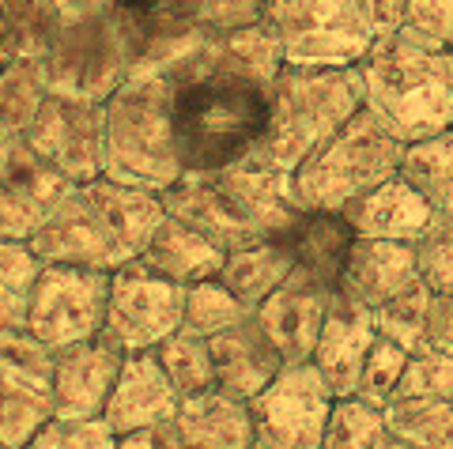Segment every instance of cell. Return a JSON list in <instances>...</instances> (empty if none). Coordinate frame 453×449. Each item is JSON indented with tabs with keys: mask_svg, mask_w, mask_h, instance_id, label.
I'll list each match as a JSON object with an SVG mask.
<instances>
[{
	"mask_svg": "<svg viewBox=\"0 0 453 449\" xmlns=\"http://www.w3.org/2000/svg\"><path fill=\"white\" fill-rule=\"evenodd\" d=\"M401 34L427 49L453 46V0H404Z\"/></svg>",
	"mask_w": 453,
	"mask_h": 449,
	"instance_id": "f35d334b",
	"label": "cell"
},
{
	"mask_svg": "<svg viewBox=\"0 0 453 449\" xmlns=\"http://www.w3.org/2000/svg\"><path fill=\"white\" fill-rule=\"evenodd\" d=\"M19 140L68 181H91L103 174V103L50 91Z\"/></svg>",
	"mask_w": 453,
	"mask_h": 449,
	"instance_id": "4fadbf2b",
	"label": "cell"
},
{
	"mask_svg": "<svg viewBox=\"0 0 453 449\" xmlns=\"http://www.w3.org/2000/svg\"><path fill=\"white\" fill-rule=\"evenodd\" d=\"M427 344L453 355V294H434L427 317Z\"/></svg>",
	"mask_w": 453,
	"mask_h": 449,
	"instance_id": "60d3db41",
	"label": "cell"
},
{
	"mask_svg": "<svg viewBox=\"0 0 453 449\" xmlns=\"http://www.w3.org/2000/svg\"><path fill=\"white\" fill-rule=\"evenodd\" d=\"M344 219L359 238H389V242H419V234L431 227L434 208L423 201V193L393 174L371 193H363L359 201L344 208Z\"/></svg>",
	"mask_w": 453,
	"mask_h": 449,
	"instance_id": "44dd1931",
	"label": "cell"
},
{
	"mask_svg": "<svg viewBox=\"0 0 453 449\" xmlns=\"http://www.w3.org/2000/svg\"><path fill=\"white\" fill-rule=\"evenodd\" d=\"M46 95H50V83H46L42 57H23L12 68H4L0 72V129L23 136V129L31 125Z\"/></svg>",
	"mask_w": 453,
	"mask_h": 449,
	"instance_id": "4dcf8cb0",
	"label": "cell"
},
{
	"mask_svg": "<svg viewBox=\"0 0 453 449\" xmlns=\"http://www.w3.org/2000/svg\"><path fill=\"white\" fill-rule=\"evenodd\" d=\"M19 449H118V434L106 427V419H50L46 427Z\"/></svg>",
	"mask_w": 453,
	"mask_h": 449,
	"instance_id": "74e56055",
	"label": "cell"
},
{
	"mask_svg": "<svg viewBox=\"0 0 453 449\" xmlns=\"http://www.w3.org/2000/svg\"><path fill=\"white\" fill-rule=\"evenodd\" d=\"M170 216L208 234L219 249H242L280 234L303 212L288 171L242 159L223 171H186L163 189Z\"/></svg>",
	"mask_w": 453,
	"mask_h": 449,
	"instance_id": "3957f363",
	"label": "cell"
},
{
	"mask_svg": "<svg viewBox=\"0 0 453 449\" xmlns=\"http://www.w3.org/2000/svg\"><path fill=\"white\" fill-rule=\"evenodd\" d=\"M333 299H336L333 284L295 269L257 310H253V317L261 321L265 336L273 340L283 362H310Z\"/></svg>",
	"mask_w": 453,
	"mask_h": 449,
	"instance_id": "9a60e30c",
	"label": "cell"
},
{
	"mask_svg": "<svg viewBox=\"0 0 453 449\" xmlns=\"http://www.w3.org/2000/svg\"><path fill=\"white\" fill-rule=\"evenodd\" d=\"M419 279L434 294H453V212H434L431 227L416 242Z\"/></svg>",
	"mask_w": 453,
	"mask_h": 449,
	"instance_id": "8d00e7d4",
	"label": "cell"
},
{
	"mask_svg": "<svg viewBox=\"0 0 453 449\" xmlns=\"http://www.w3.org/2000/svg\"><path fill=\"white\" fill-rule=\"evenodd\" d=\"M76 181L57 174L53 166L35 159L19 140L16 159L0 178V238L4 242H31L38 227L53 216V208L73 193Z\"/></svg>",
	"mask_w": 453,
	"mask_h": 449,
	"instance_id": "2e32d148",
	"label": "cell"
},
{
	"mask_svg": "<svg viewBox=\"0 0 453 449\" xmlns=\"http://www.w3.org/2000/svg\"><path fill=\"white\" fill-rule=\"evenodd\" d=\"M381 412L386 430L416 449H453V397H396Z\"/></svg>",
	"mask_w": 453,
	"mask_h": 449,
	"instance_id": "4316f807",
	"label": "cell"
},
{
	"mask_svg": "<svg viewBox=\"0 0 453 449\" xmlns=\"http://www.w3.org/2000/svg\"><path fill=\"white\" fill-rule=\"evenodd\" d=\"M359 4H363V16H366V23H371L374 38L401 31V23H404V0H359Z\"/></svg>",
	"mask_w": 453,
	"mask_h": 449,
	"instance_id": "b9f144b4",
	"label": "cell"
},
{
	"mask_svg": "<svg viewBox=\"0 0 453 449\" xmlns=\"http://www.w3.org/2000/svg\"><path fill=\"white\" fill-rule=\"evenodd\" d=\"M431 299H434V291L423 284V279H416L412 287H404L401 294H393V299H386L381 306H374V310H371L374 332L412 352V347H419L423 340H427Z\"/></svg>",
	"mask_w": 453,
	"mask_h": 449,
	"instance_id": "f546056e",
	"label": "cell"
},
{
	"mask_svg": "<svg viewBox=\"0 0 453 449\" xmlns=\"http://www.w3.org/2000/svg\"><path fill=\"white\" fill-rule=\"evenodd\" d=\"M181 438L196 449H250L253 445V415L250 400L223 389H208L196 397H181L178 408Z\"/></svg>",
	"mask_w": 453,
	"mask_h": 449,
	"instance_id": "cb8c5ba5",
	"label": "cell"
},
{
	"mask_svg": "<svg viewBox=\"0 0 453 449\" xmlns=\"http://www.w3.org/2000/svg\"><path fill=\"white\" fill-rule=\"evenodd\" d=\"M374 340H378V332H374L371 310L336 294L329 306V317H325V325L318 332L314 355H310L314 370L325 377V385L333 389V397H351V392H356L363 362L371 355Z\"/></svg>",
	"mask_w": 453,
	"mask_h": 449,
	"instance_id": "d6986e66",
	"label": "cell"
},
{
	"mask_svg": "<svg viewBox=\"0 0 453 449\" xmlns=\"http://www.w3.org/2000/svg\"><path fill=\"white\" fill-rule=\"evenodd\" d=\"M363 76V106L404 144L453 125V57L427 49L408 34H378L356 61Z\"/></svg>",
	"mask_w": 453,
	"mask_h": 449,
	"instance_id": "277c9868",
	"label": "cell"
},
{
	"mask_svg": "<svg viewBox=\"0 0 453 449\" xmlns=\"http://www.w3.org/2000/svg\"><path fill=\"white\" fill-rule=\"evenodd\" d=\"M276 238L291 249L295 269H303V272L336 287L344 257H348L351 242H356V231H351L344 212H314V208H303Z\"/></svg>",
	"mask_w": 453,
	"mask_h": 449,
	"instance_id": "603a6c76",
	"label": "cell"
},
{
	"mask_svg": "<svg viewBox=\"0 0 453 449\" xmlns=\"http://www.w3.org/2000/svg\"><path fill=\"white\" fill-rule=\"evenodd\" d=\"M140 61H144L140 16L110 0L53 19L42 53L53 95L95 98V103H106Z\"/></svg>",
	"mask_w": 453,
	"mask_h": 449,
	"instance_id": "8992f818",
	"label": "cell"
},
{
	"mask_svg": "<svg viewBox=\"0 0 453 449\" xmlns=\"http://www.w3.org/2000/svg\"><path fill=\"white\" fill-rule=\"evenodd\" d=\"M404 362H408V347L386 340V336H378V340L371 344V355H366V362H363L359 385H356L351 397H363L366 404H374V408H386V404L396 397Z\"/></svg>",
	"mask_w": 453,
	"mask_h": 449,
	"instance_id": "d590c367",
	"label": "cell"
},
{
	"mask_svg": "<svg viewBox=\"0 0 453 449\" xmlns=\"http://www.w3.org/2000/svg\"><path fill=\"white\" fill-rule=\"evenodd\" d=\"M118 449H196L181 438L178 423H159V427H144V430H133V434H121Z\"/></svg>",
	"mask_w": 453,
	"mask_h": 449,
	"instance_id": "ab89813d",
	"label": "cell"
},
{
	"mask_svg": "<svg viewBox=\"0 0 453 449\" xmlns=\"http://www.w3.org/2000/svg\"><path fill=\"white\" fill-rule=\"evenodd\" d=\"M250 449H265V445H257V442H253V445H250Z\"/></svg>",
	"mask_w": 453,
	"mask_h": 449,
	"instance_id": "bcb514c9",
	"label": "cell"
},
{
	"mask_svg": "<svg viewBox=\"0 0 453 449\" xmlns=\"http://www.w3.org/2000/svg\"><path fill=\"white\" fill-rule=\"evenodd\" d=\"M166 377L174 382L181 397H196V392L216 389V370H211V352H208V336L196 332H170L166 340L155 347Z\"/></svg>",
	"mask_w": 453,
	"mask_h": 449,
	"instance_id": "f1b7e54d",
	"label": "cell"
},
{
	"mask_svg": "<svg viewBox=\"0 0 453 449\" xmlns=\"http://www.w3.org/2000/svg\"><path fill=\"white\" fill-rule=\"evenodd\" d=\"M265 23L280 38L288 65L344 68L374 42L359 0H268Z\"/></svg>",
	"mask_w": 453,
	"mask_h": 449,
	"instance_id": "9c48e42d",
	"label": "cell"
},
{
	"mask_svg": "<svg viewBox=\"0 0 453 449\" xmlns=\"http://www.w3.org/2000/svg\"><path fill=\"white\" fill-rule=\"evenodd\" d=\"M125 355L129 352L106 332L53 352V419H103Z\"/></svg>",
	"mask_w": 453,
	"mask_h": 449,
	"instance_id": "5bb4252c",
	"label": "cell"
},
{
	"mask_svg": "<svg viewBox=\"0 0 453 449\" xmlns=\"http://www.w3.org/2000/svg\"><path fill=\"white\" fill-rule=\"evenodd\" d=\"M223 257H226V249H219L208 234H201L196 227H189V223H181L178 216L166 212V219L155 227L151 242L144 246V254L136 261L148 264L151 272L189 287V284H201V279L219 276Z\"/></svg>",
	"mask_w": 453,
	"mask_h": 449,
	"instance_id": "7402d4cb",
	"label": "cell"
},
{
	"mask_svg": "<svg viewBox=\"0 0 453 449\" xmlns=\"http://www.w3.org/2000/svg\"><path fill=\"white\" fill-rule=\"evenodd\" d=\"M110 302V272L83 269V264H42L35 279L31 306H27V329L46 347L61 352L98 336L106 325Z\"/></svg>",
	"mask_w": 453,
	"mask_h": 449,
	"instance_id": "30bf717a",
	"label": "cell"
},
{
	"mask_svg": "<svg viewBox=\"0 0 453 449\" xmlns=\"http://www.w3.org/2000/svg\"><path fill=\"white\" fill-rule=\"evenodd\" d=\"M103 174L155 193L186 174L174 144L166 65H136L103 103Z\"/></svg>",
	"mask_w": 453,
	"mask_h": 449,
	"instance_id": "5b68a950",
	"label": "cell"
},
{
	"mask_svg": "<svg viewBox=\"0 0 453 449\" xmlns=\"http://www.w3.org/2000/svg\"><path fill=\"white\" fill-rule=\"evenodd\" d=\"M163 219V193L98 174L73 186L27 246L42 264H83L113 272L144 254Z\"/></svg>",
	"mask_w": 453,
	"mask_h": 449,
	"instance_id": "7a4b0ae2",
	"label": "cell"
},
{
	"mask_svg": "<svg viewBox=\"0 0 453 449\" xmlns=\"http://www.w3.org/2000/svg\"><path fill=\"white\" fill-rule=\"evenodd\" d=\"M208 352H211V370H216V389L234 392L242 400L261 392L283 367L280 352L253 314H246L231 329L208 336Z\"/></svg>",
	"mask_w": 453,
	"mask_h": 449,
	"instance_id": "ffe728a7",
	"label": "cell"
},
{
	"mask_svg": "<svg viewBox=\"0 0 453 449\" xmlns=\"http://www.w3.org/2000/svg\"><path fill=\"white\" fill-rule=\"evenodd\" d=\"M295 272V257L291 249L280 242V238H265V242H253L242 249H231L223 257V269H219V284L234 294L238 302L253 314L257 306L273 294L283 279Z\"/></svg>",
	"mask_w": 453,
	"mask_h": 449,
	"instance_id": "d4e9b609",
	"label": "cell"
},
{
	"mask_svg": "<svg viewBox=\"0 0 453 449\" xmlns=\"http://www.w3.org/2000/svg\"><path fill=\"white\" fill-rule=\"evenodd\" d=\"M110 4H118V8H125V11H133V16H140V19H148V16H155L166 0H110Z\"/></svg>",
	"mask_w": 453,
	"mask_h": 449,
	"instance_id": "7bdbcfd3",
	"label": "cell"
},
{
	"mask_svg": "<svg viewBox=\"0 0 453 449\" xmlns=\"http://www.w3.org/2000/svg\"><path fill=\"white\" fill-rule=\"evenodd\" d=\"M333 400L314 362H283L273 382L250 397L253 442L265 449H318Z\"/></svg>",
	"mask_w": 453,
	"mask_h": 449,
	"instance_id": "8fae6325",
	"label": "cell"
},
{
	"mask_svg": "<svg viewBox=\"0 0 453 449\" xmlns=\"http://www.w3.org/2000/svg\"><path fill=\"white\" fill-rule=\"evenodd\" d=\"M283 65L280 38L265 19L201 38L166 65L181 171H223L257 151Z\"/></svg>",
	"mask_w": 453,
	"mask_h": 449,
	"instance_id": "6da1fadb",
	"label": "cell"
},
{
	"mask_svg": "<svg viewBox=\"0 0 453 449\" xmlns=\"http://www.w3.org/2000/svg\"><path fill=\"white\" fill-rule=\"evenodd\" d=\"M178 408H181V392L166 377L163 362L151 347V352L125 355V367L118 374V385H113L110 400H106L103 419L121 438V434L170 423V419H178Z\"/></svg>",
	"mask_w": 453,
	"mask_h": 449,
	"instance_id": "e0dca14e",
	"label": "cell"
},
{
	"mask_svg": "<svg viewBox=\"0 0 453 449\" xmlns=\"http://www.w3.org/2000/svg\"><path fill=\"white\" fill-rule=\"evenodd\" d=\"M38 272L42 261L31 246L0 238V329H27V306Z\"/></svg>",
	"mask_w": 453,
	"mask_h": 449,
	"instance_id": "83f0119b",
	"label": "cell"
},
{
	"mask_svg": "<svg viewBox=\"0 0 453 449\" xmlns=\"http://www.w3.org/2000/svg\"><path fill=\"white\" fill-rule=\"evenodd\" d=\"M386 412L366 404L363 397H336L321 430L318 449H371L386 438Z\"/></svg>",
	"mask_w": 453,
	"mask_h": 449,
	"instance_id": "1f68e13d",
	"label": "cell"
},
{
	"mask_svg": "<svg viewBox=\"0 0 453 449\" xmlns=\"http://www.w3.org/2000/svg\"><path fill=\"white\" fill-rule=\"evenodd\" d=\"M419 279L416 264V242H389V238H359L351 242L344 269L336 279V294L356 306L374 310L404 287Z\"/></svg>",
	"mask_w": 453,
	"mask_h": 449,
	"instance_id": "ac0fdd59",
	"label": "cell"
},
{
	"mask_svg": "<svg viewBox=\"0 0 453 449\" xmlns=\"http://www.w3.org/2000/svg\"><path fill=\"white\" fill-rule=\"evenodd\" d=\"M396 397H453V355L427 340L412 347L401 385H396Z\"/></svg>",
	"mask_w": 453,
	"mask_h": 449,
	"instance_id": "836d02e7",
	"label": "cell"
},
{
	"mask_svg": "<svg viewBox=\"0 0 453 449\" xmlns=\"http://www.w3.org/2000/svg\"><path fill=\"white\" fill-rule=\"evenodd\" d=\"M250 310L219 284V276L201 279L186 287V310H181V329L196 336H216L223 329L238 325Z\"/></svg>",
	"mask_w": 453,
	"mask_h": 449,
	"instance_id": "d6a6232c",
	"label": "cell"
},
{
	"mask_svg": "<svg viewBox=\"0 0 453 449\" xmlns=\"http://www.w3.org/2000/svg\"><path fill=\"white\" fill-rule=\"evenodd\" d=\"M449 129H453V125H449Z\"/></svg>",
	"mask_w": 453,
	"mask_h": 449,
	"instance_id": "c3c4849f",
	"label": "cell"
},
{
	"mask_svg": "<svg viewBox=\"0 0 453 449\" xmlns=\"http://www.w3.org/2000/svg\"><path fill=\"white\" fill-rule=\"evenodd\" d=\"M404 148L401 136H393L371 110L359 106L291 171L295 196L314 212H344L363 193L401 174Z\"/></svg>",
	"mask_w": 453,
	"mask_h": 449,
	"instance_id": "ba28073f",
	"label": "cell"
},
{
	"mask_svg": "<svg viewBox=\"0 0 453 449\" xmlns=\"http://www.w3.org/2000/svg\"><path fill=\"white\" fill-rule=\"evenodd\" d=\"M401 178L412 181L434 212H453V129L412 140L401 159Z\"/></svg>",
	"mask_w": 453,
	"mask_h": 449,
	"instance_id": "484cf974",
	"label": "cell"
},
{
	"mask_svg": "<svg viewBox=\"0 0 453 449\" xmlns=\"http://www.w3.org/2000/svg\"><path fill=\"white\" fill-rule=\"evenodd\" d=\"M359 106H363V76L356 65L344 68L283 65L273 80L265 136L250 159L291 174Z\"/></svg>",
	"mask_w": 453,
	"mask_h": 449,
	"instance_id": "52a82bcc",
	"label": "cell"
},
{
	"mask_svg": "<svg viewBox=\"0 0 453 449\" xmlns=\"http://www.w3.org/2000/svg\"><path fill=\"white\" fill-rule=\"evenodd\" d=\"M16 148H19V136L8 133V129H0V178H4L12 159H16Z\"/></svg>",
	"mask_w": 453,
	"mask_h": 449,
	"instance_id": "ee69618b",
	"label": "cell"
},
{
	"mask_svg": "<svg viewBox=\"0 0 453 449\" xmlns=\"http://www.w3.org/2000/svg\"><path fill=\"white\" fill-rule=\"evenodd\" d=\"M186 287L151 272L140 261H125L110 272V302L103 332L118 340L125 352H151L170 332L181 329Z\"/></svg>",
	"mask_w": 453,
	"mask_h": 449,
	"instance_id": "7c38bea8",
	"label": "cell"
},
{
	"mask_svg": "<svg viewBox=\"0 0 453 449\" xmlns=\"http://www.w3.org/2000/svg\"><path fill=\"white\" fill-rule=\"evenodd\" d=\"M53 419L50 392H0V449H19Z\"/></svg>",
	"mask_w": 453,
	"mask_h": 449,
	"instance_id": "e575fe53",
	"label": "cell"
},
{
	"mask_svg": "<svg viewBox=\"0 0 453 449\" xmlns=\"http://www.w3.org/2000/svg\"><path fill=\"white\" fill-rule=\"evenodd\" d=\"M449 57H453V46H449Z\"/></svg>",
	"mask_w": 453,
	"mask_h": 449,
	"instance_id": "7dc6e473",
	"label": "cell"
},
{
	"mask_svg": "<svg viewBox=\"0 0 453 449\" xmlns=\"http://www.w3.org/2000/svg\"><path fill=\"white\" fill-rule=\"evenodd\" d=\"M371 449H416L412 442H404V438H396V434H386L381 442H374Z\"/></svg>",
	"mask_w": 453,
	"mask_h": 449,
	"instance_id": "f6af8a7d",
	"label": "cell"
}]
</instances>
